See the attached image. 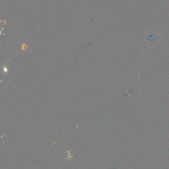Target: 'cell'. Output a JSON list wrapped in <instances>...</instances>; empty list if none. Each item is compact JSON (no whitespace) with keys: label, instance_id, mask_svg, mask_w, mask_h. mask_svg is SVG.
Here are the masks:
<instances>
[{"label":"cell","instance_id":"cell-1","mask_svg":"<svg viewBox=\"0 0 169 169\" xmlns=\"http://www.w3.org/2000/svg\"><path fill=\"white\" fill-rule=\"evenodd\" d=\"M65 152H66V159H65V160L63 162V163H64L67 160H71V158H74L75 160H76V159L74 158V156L75 155V151H74L73 152H71L70 150H65Z\"/></svg>","mask_w":169,"mask_h":169}]
</instances>
